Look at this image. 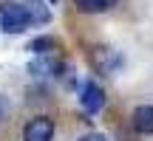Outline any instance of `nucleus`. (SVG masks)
<instances>
[{
  "mask_svg": "<svg viewBox=\"0 0 153 141\" xmlns=\"http://www.w3.org/2000/svg\"><path fill=\"white\" fill-rule=\"evenodd\" d=\"M28 26H34L31 11L26 3H17V0H3L0 3V28L6 34H23Z\"/></svg>",
  "mask_w": 153,
  "mask_h": 141,
  "instance_id": "1",
  "label": "nucleus"
},
{
  "mask_svg": "<svg viewBox=\"0 0 153 141\" xmlns=\"http://www.w3.org/2000/svg\"><path fill=\"white\" fill-rule=\"evenodd\" d=\"M88 62H91V68L97 70V73L102 76H114L116 70L122 68V54L116 48H111V45H94L91 54H88Z\"/></svg>",
  "mask_w": 153,
  "mask_h": 141,
  "instance_id": "2",
  "label": "nucleus"
},
{
  "mask_svg": "<svg viewBox=\"0 0 153 141\" xmlns=\"http://www.w3.org/2000/svg\"><path fill=\"white\" fill-rule=\"evenodd\" d=\"M79 107L85 110L88 116H97L99 110L105 107V90L94 79H85L79 85Z\"/></svg>",
  "mask_w": 153,
  "mask_h": 141,
  "instance_id": "3",
  "label": "nucleus"
},
{
  "mask_svg": "<svg viewBox=\"0 0 153 141\" xmlns=\"http://www.w3.org/2000/svg\"><path fill=\"white\" fill-rule=\"evenodd\" d=\"M54 121L48 116H34L23 127V141H54Z\"/></svg>",
  "mask_w": 153,
  "mask_h": 141,
  "instance_id": "4",
  "label": "nucleus"
},
{
  "mask_svg": "<svg viewBox=\"0 0 153 141\" xmlns=\"http://www.w3.org/2000/svg\"><path fill=\"white\" fill-rule=\"evenodd\" d=\"M60 70H62V62L54 54H40L28 62V73L31 76H60Z\"/></svg>",
  "mask_w": 153,
  "mask_h": 141,
  "instance_id": "5",
  "label": "nucleus"
},
{
  "mask_svg": "<svg viewBox=\"0 0 153 141\" xmlns=\"http://www.w3.org/2000/svg\"><path fill=\"white\" fill-rule=\"evenodd\" d=\"M133 130L142 136H153V104H139L133 110Z\"/></svg>",
  "mask_w": 153,
  "mask_h": 141,
  "instance_id": "6",
  "label": "nucleus"
},
{
  "mask_svg": "<svg viewBox=\"0 0 153 141\" xmlns=\"http://www.w3.org/2000/svg\"><path fill=\"white\" fill-rule=\"evenodd\" d=\"M114 3L116 0H74V6L79 11H85V14H102V11H108Z\"/></svg>",
  "mask_w": 153,
  "mask_h": 141,
  "instance_id": "7",
  "label": "nucleus"
},
{
  "mask_svg": "<svg viewBox=\"0 0 153 141\" xmlns=\"http://www.w3.org/2000/svg\"><path fill=\"white\" fill-rule=\"evenodd\" d=\"M28 51H31L34 57H40V54H51V51H57V40L54 37H34L31 43H28Z\"/></svg>",
  "mask_w": 153,
  "mask_h": 141,
  "instance_id": "8",
  "label": "nucleus"
},
{
  "mask_svg": "<svg viewBox=\"0 0 153 141\" xmlns=\"http://www.w3.org/2000/svg\"><path fill=\"white\" fill-rule=\"evenodd\" d=\"M79 141H108V138H105L102 133H85V136H82Z\"/></svg>",
  "mask_w": 153,
  "mask_h": 141,
  "instance_id": "9",
  "label": "nucleus"
},
{
  "mask_svg": "<svg viewBox=\"0 0 153 141\" xmlns=\"http://www.w3.org/2000/svg\"><path fill=\"white\" fill-rule=\"evenodd\" d=\"M6 110H9V102H6V96H0V119L6 116Z\"/></svg>",
  "mask_w": 153,
  "mask_h": 141,
  "instance_id": "10",
  "label": "nucleus"
},
{
  "mask_svg": "<svg viewBox=\"0 0 153 141\" xmlns=\"http://www.w3.org/2000/svg\"><path fill=\"white\" fill-rule=\"evenodd\" d=\"M51 3H57V0H51Z\"/></svg>",
  "mask_w": 153,
  "mask_h": 141,
  "instance_id": "11",
  "label": "nucleus"
}]
</instances>
